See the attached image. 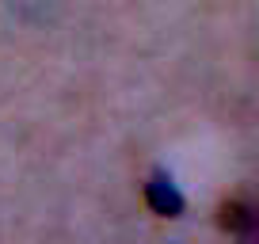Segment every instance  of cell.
<instances>
[{
	"mask_svg": "<svg viewBox=\"0 0 259 244\" xmlns=\"http://www.w3.org/2000/svg\"><path fill=\"white\" fill-rule=\"evenodd\" d=\"M218 221H221V229H225L229 236H236L240 244H251V240H255L259 218H255V206H251L248 195H236V198H229V202H221Z\"/></svg>",
	"mask_w": 259,
	"mask_h": 244,
	"instance_id": "obj_1",
	"label": "cell"
},
{
	"mask_svg": "<svg viewBox=\"0 0 259 244\" xmlns=\"http://www.w3.org/2000/svg\"><path fill=\"white\" fill-rule=\"evenodd\" d=\"M145 202H149V210L160 214V218H179L183 206H187V198L179 195L176 179H171L164 168H156L153 176H149V183H145Z\"/></svg>",
	"mask_w": 259,
	"mask_h": 244,
	"instance_id": "obj_2",
	"label": "cell"
},
{
	"mask_svg": "<svg viewBox=\"0 0 259 244\" xmlns=\"http://www.w3.org/2000/svg\"><path fill=\"white\" fill-rule=\"evenodd\" d=\"M8 8L16 19H23L31 27H42V23H54L61 0H8Z\"/></svg>",
	"mask_w": 259,
	"mask_h": 244,
	"instance_id": "obj_3",
	"label": "cell"
}]
</instances>
